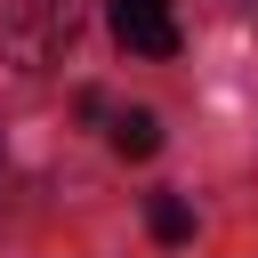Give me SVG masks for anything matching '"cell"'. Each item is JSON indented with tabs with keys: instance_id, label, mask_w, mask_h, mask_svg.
Here are the masks:
<instances>
[{
	"instance_id": "277c9868",
	"label": "cell",
	"mask_w": 258,
	"mask_h": 258,
	"mask_svg": "<svg viewBox=\"0 0 258 258\" xmlns=\"http://www.w3.org/2000/svg\"><path fill=\"white\" fill-rule=\"evenodd\" d=\"M145 226H153V242H185V234H194V210H185L177 194H153V210H145Z\"/></svg>"
},
{
	"instance_id": "7a4b0ae2",
	"label": "cell",
	"mask_w": 258,
	"mask_h": 258,
	"mask_svg": "<svg viewBox=\"0 0 258 258\" xmlns=\"http://www.w3.org/2000/svg\"><path fill=\"white\" fill-rule=\"evenodd\" d=\"M105 24L129 56H177V8L169 0H113Z\"/></svg>"
},
{
	"instance_id": "6da1fadb",
	"label": "cell",
	"mask_w": 258,
	"mask_h": 258,
	"mask_svg": "<svg viewBox=\"0 0 258 258\" xmlns=\"http://www.w3.org/2000/svg\"><path fill=\"white\" fill-rule=\"evenodd\" d=\"M81 32V0H0V56L16 73H48Z\"/></svg>"
},
{
	"instance_id": "3957f363",
	"label": "cell",
	"mask_w": 258,
	"mask_h": 258,
	"mask_svg": "<svg viewBox=\"0 0 258 258\" xmlns=\"http://www.w3.org/2000/svg\"><path fill=\"white\" fill-rule=\"evenodd\" d=\"M113 153H121V161H153V153H161V113H145V105L113 113Z\"/></svg>"
}]
</instances>
